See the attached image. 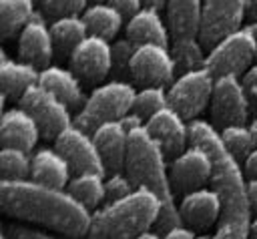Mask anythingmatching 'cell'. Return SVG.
I'll use <instances>...</instances> for the list:
<instances>
[{
	"mask_svg": "<svg viewBox=\"0 0 257 239\" xmlns=\"http://www.w3.org/2000/svg\"><path fill=\"white\" fill-rule=\"evenodd\" d=\"M0 205L6 215L42 225L68 239L86 237L92 221V211L66 187H52L34 179H2Z\"/></svg>",
	"mask_w": 257,
	"mask_h": 239,
	"instance_id": "6da1fadb",
	"label": "cell"
},
{
	"mask_svg": "<svg viewBox=\"0 0 257 239\" xmlns=\"http://www.w3.org/2000/svg\"><path fill=\"white\" fill-rule=\"evenodd\" d=\"M189 141L205 149L213 159L211 187L219 193L223 203L213 239H249L253 209L247 195V175L241 163L227 151L221 133L209 121H189Z\"/></svg>",
	"mask_w": 257,
	"mask_h": 239,
	"instance_id": "7a4b0ae2",
	"label": "cell"
},
{
	"mask_svg": "<svg viewBox=\"0 0 257 239\" xmlns=\"http://www.w3.org/2000/svg\"><path fill=\"white\" fill-rule=\"evenodd\" d=\"M167 159L169 157L147 131V127H139L128 133V153L124 171L133 181L135 189H149L159 197L161 215L157 219L155 229H159L161 233L183 225Z\"/></svg>",
	"mask_w": 257,
	"mask_h": 239,
	"instance_id": "3957f363",
	"label": "cell"
},
{
	"mask_svg": "<svg viewBox=\"0 0 257 239\" xmlns=\"http://www.w3.org/2000/svg\"><path fill=\"white\" fill-rule=\"evenodd\" d=\"M161 201L149 189H133L126 197L106 201L92 213L86 239H135L157 225Z\"/></svg>",
	"mask_w": 257,
	"mask_h": 239,
	"instance_id": "277c9868",
	"label": "cell"
},
{
	"mask_svg": "<svg viewBox=\"0 0 257 239\" xmlns=\"http://www.w3.org/2000/svg\"><path fill=\"white\" fill-rule=\"evenodd\" d=\"M135 92L137 88L128 80L112 78L108 82L96 84V88L86 96L84 104L74 114V125L94 133L108 121H120L126 112L133 110Z\"/></svg>",
	"mask_w": 257,
	"mask_h": 239,
	"instance_id": "5b68a950",
	"label": "cell"
},
{
	"mask_svg": "<svg viewBox=\"0 0 257 239\" xmlns=\"http://www.w3.org/2000/svg\"><path fill=\"white\" fill-rule=\"evenodd\" d=\"M253 58H257V38L245 26H239L209 48L205 68L215 78L225 74L241 76Z\"/></svg>",
	"mask_w": 257,
	"mask_h": 239,
	"instance_id": "8992f818",
	"label": "cell"
},
{
	"mask_svg": "<svg viewBox=\"0 0 257 239\" xmlns=\"http://www.w3.org/2000/svg\"><path fill=\"white\" fill-rule=\"evenodd\" d=\"M213 86L215 76L205 66L177 74V78L167 86L169 106L181 112L187 121H193L211 102Z\"/></svg>",
	"mask_w": 257,
	"mask_h": 239,
	"instance_id": "52a82bcc",
	"label": "cell"
},
{
	"mask_svg": "<svg viewBox=\"0 0 257 239\" xmlns=\"http://www.w3.org/2000/svg\"><path fill=\"white\" fill-rule=\"evenodd\" d=\"M18 104L34 116L44 139H56L66 127L74 123V116L70 114V106L64 100H60L54 92L44 88L40 82L32 84L20 96Z\"/></svg>",
	"mask_w": 257,
	"mask_h": 239,
	"instance_id": "ba28073f",
	"label": "cell"
},
{
	"mask_svg": "<svg viewBox=\"0 0 257 239\" xmlns=\"http://www.w3.org/2000/svg\"><path fill=\"white\" fill-rule=\"evenodd\" d=\"M209 106H211V123L217 131L225 129L227 125H247L251 104L243 88L241 76L235 74L217 76Z\"/></svg>",
	"mask_w": 257,
	"mask_h": 239,
	"instance_id": "9c48e42d",
	"label": "cell"
},
{
	"mask_svg": "<svg viewBox=\"0 0 257 239\" xmlns=\"http://www.w3.org/2000/svg\"><path fill=\"white\" fill-rule=\"evenodd\" d=\"M131 78L141 86H169L177 78L175 58L165 44H139L131 60Z\"/></svg>",
	"mask_w": 257,
	"mask_h": 239,
	"instance_id": "30bf717a",
	"label": "cell"
},
{
	"mask_svg": "<svg viewBox=\"0 0 257 239\" xmlns=\"http://www.w3.org/2000/svg\"><path fill=\"white\" fill-rule=\"evenodd\" d=\"M54 147L64 155L68 161L72 173H100L106 175L104 161L100 157V151L96 147V141L92 133L80 129L78 125L66 127L56 139Z\"/></svg>",
	"mask_w": 257,
	"mask_h": 239,
	"instance_id": "8fae6325",
	"label": "cell"
},
{
	"mask_svg": "<svg viewBox=\"0 0 257 239\" xmlns=\"http://www.w3.org/2000/svg\"><path fill=\"white\" fill-rule=\"evenodd\" d=\"M169 175H171L175 193L187 195V193L207 187V183H211L213 159L205 149H201L197 145H189L183 153H179L175 159H171Z\"/></svg>",
	"mask_w": 257,
	"mask_h": 239,
	"instance_id": "7c38bea8",
	"label": "cell"
},
{
	"mask_svg": "<svg viewBox=\"0 0 257 239\" xmlns=\"http://www.w3.org/2000/svg\"><path fill=\"white\" fill-rule=\"evenodd\" d=\"M247 14L245 0H203V18L199 40L205 48L217 44L223 36L243 26Z\"/></svg>",
	"mask_w": 257,
	"mask_h": 239,
	"instance_id": "4fadbf2b",
	"label": "cell"
},
{
	"mask_svg": "<svg viewBox=\"0 0 257 239\" xmlns=\"http://www.w3.org/2000/svg\"><path fill=\"white\" fill-rule=\"evenodd\" d=\"M70 68L88 84H100L112 72V42L88 34L68 56Z\"/></svg>",
	"mask_w": 257,
	"mask_h": 239,
	"instance_id": "5bb4252c",
	"label": "cell"
},
{
	"mask_svg": "<svg viewBox=\"0 0 257 239\" xmlns=\"http://www.w3.org/2000/svg\"><path fill=\"white\" fill-rule=\"evenodd\" d=\"M145 127L153 135V139L161 145V149L169 159H175L179 153H183L191 145L189 121L169 104L159 112H155Z\"/></svg>",
	"mask_w": 257,
	"mask_h": 239,
	"instance_id": "9a60e30c",
	"label": "cell"
},
{
	"mask_svg": "<svg viewBox=\"0 0 257 239\" xmlns=\"http://www.w3.org/2000/svg\"><path fill=\"white\" fill-rule=\"evenodd\" d=\"M223 203L219 193L213 187H201L195 189L187 195H183L179 203V213L181 221L185 227L193 229L195 233L199 231H209L221 217Z\"/></svg>",
	"mask_w": 257,
	"mask_h": 239,
	"instance_id": "2e32d148",
	"label": "cell"
},
{
	"mask_svg": "<svg viewBox=\"0 0 257 239\" xmlns=\"http://www.w3.org/2000/svg\"><path fill=\"white\" fill-rule=\"evenodd\" d=\"M54 50L56 48H54L50 24L44 20V16L36 14L18 34V56L42 70L50 66Z\"/></svg>",
	"mask_w": 257,
	"mask_h": 239,
	"instance_id": "e0dca14e",
	"label": "cell"
},
{
	"mask_svg": "<svg viewBox=\"0 0 257 239\" xmlns=\"http://www.w3.org/2000/svg\"><path fill=\"white\" fill-rule=\"evenodd\" d=\"M40 137H42V133H40L38 123L20 104L10 106L2 112V118H0V141H2V145L32 151Z\"/></svg>",
	"mask_w": 257,
	"mask_h": 239,
	"instance_id": "ac0fdd59",
	"label": "cell"
},
{
	"mask_svg": "<svg viewBox=\"0 0 257 239\" xmlns=\"http://www.w3.org/2000/svg\"><path fill=\"white\" fill-rule=\"evenodd\" d=\"M96 147L100 151V157L108 173L124 171L126 167V153H128V131L120 121H108L100 125L92 133Z\"/></svg>",
	"mask_w": 257,
	"mask_h": 239,
	"instance_id": "d6986e66",
	"label": "cell"
},
{
	"mask_svg": "<svg viewBox=\"0 0 257 239\" xmlns=\"http://www.w3.org/2000/svg\"><path fill=\"white\" fill-rule=\"evenodd\" d=\"M124 32H126V38L131 42H135L137 46L147 44V42L171 46L169 24L163 20L159 8H155V6L145 4L137 14H133L124 24Z\"/></svg>",
	"mask_w": 257,
	"mask_h": 239,
	"instance_id": "ffe728a7",
	"label": "cell"
},
{
	"mask_svg": "<svg viewBox=\"0 0 257 239\" xmlns=\"http://www.w3.org/2000/svg\"><path fill=\"white\" fill-rule=\"evenodd\" d=\"M167 24L171 30V40L199 38L203 0H167Z\"/></svg>",
	"mask_w": 257,
	"mask_h": 239,
	"instance_id": "44dd1931",
	"label": "cell"
},
{
	"mask_svg": "<svg viewBox=\"0 0 257 239\" xmlns=\"http://www.w3.org/2000/svg\"><path fill=\"white\" fill-rule=\"evenodd\" d=\"M72 169L64 155L56 147H42L32 155V169H30V179L52 185V187H68L72 179Z\"/></svg>",
	"mask_w": 257,
	"mask_h": 239,
	"instance_id": "7402d4cb",
	"label": "cell"
},
{
	"mask_svg": "<svg viewBox=\"0 0 257 239\" xmlns=\"http://www.w3.org/2000/svg\"><path fill=\"white\" fill-rule=\"evenodd\" d=\"M38 82L44 88H48L50 92H54L60 100H64L70 108H80L84 104V100H86L84 98L80 76L72 68L50 64V66H46V68L40 70Z\"/></svg>",
	"mask_w": 257,
	"mask_h": 239,
	"instance_id": "603a6c76",
	"label": "cell"
},
{
	"mask_svg": "<svg viewBox=\"0 0 257 239\" xmlns=\"http://www.w3.org/2000/svg\"><path fill=\"white\" fill-rule=\"evenodd\" d=\"M40 78V68L22 60V58H8L2 56L0 60V86L2 96L10 100H20V96L36 84Z\"/></svg>",
	"mask_w": 257,
	"mask_h": 239,
	"instance_id": "cb8c5ba5",
	"label": "cell"
},
{
	"mask_svg": "<svg viewBox=\"0 0 257 239\" xmlns=\"http://www.w3.org/2000/svg\"><path fill=\"white\" fill-rule=\"evenodd\" d=\"M82 18L88 26V34H94V36H100V38H106V40H112L122 24H124V16L108 2H90L86 6V10L82 12Z\"/></svg>",
	"mask_w": 257,
	"mask_h": 239,
	"instance_id": "d4e9b609",
	"label": "cell"
},
{
	"mask_svg": "<svg viewBox=\"0 0 257 239\" xmlns=\"http://www.w3.org/2000/svg\"><path fill=\"white\" fill-rule=\"evenodd\" d=\"M50 32L54 40V48L60 54H72V50L88 36V26L82 14H68L54 18L50 22Z\"/></svg>",
	"mask_w": 257,
	"mask_h": 239,
	"instance_id": "484cf974",
	"label": "cell"
},
{
	"mask_svg": "<svg viewBox=\"0 0 257 239\" xmlns=\"http://www.w3.org/2000/svg\"><path fill=\"white\" fill-rule=\"evenodd\" d=\"M104 179L106 175H100V173H74L66 189L84 207H88L90 211H96L106 201Z\"/></svg>",
	"mask_w": 257,
	"mask_h": 239,
	"instance_id": "4316f807",
	"label": "cell"
},
{
	"mask_svg": "<svg viewBox=\"0 0 257 239\" xmlns=\"http://www.w3.org/2000/svg\"><path fill=\"white\" fill-rule=\"evenodd\" d=\"M36 16L34 0H0V32L8 40Z\"/></svg>",
	"mask_w": 257,
	"mask_h": 239,
	"instance_id": "83f0119b",
	"label": "cell"
},
{
	"mask_svg": "<svg viewBox=\"0 0 257 239\" xmlns=\"http://www.w3.org/2000/svg\"><path fill=\"white\" fill-rule=\"evenodd\" d=\"M171 54L175 58V66H177V74L195 70L205 66L207 54H205V46L199 38H185V40H171Z\"/></svg>",
	"mask_w": 257,
	"mask_h": 239,
	"instance_id": "f1b7e54d",
	"label": "cell"
},
{
	"mask_svg": "<svg viewBox=\"0 0 257 239\" xmlns=\"http://www.w3.org/2000/svg\"><path fill=\"white\" fill-rule=\"evenodd\" d=\"M0 169H2V179H12V181L30 179V169H32L30 151L2 145V149H0Z\"/></svg>",
	"mask_w": 257,
	"mask_h": 239,
	"instance_id": "f546056e",
	"label": "cell"
},
{
	"mask_svg": "<svg viewBox=\"0 0 257 239\" xmlns=\"http://www.w3.org/2000/svg\"><path fill=\"white\" fill-rule=\"evenodd\" d=\"M219 133H221L223 145L239 163H243L245 157L255 149V139L249 125H227Z\"/></svg>",
	"mask_w": 257,
	"mask_h": 239,
	"instance_id": "4dcf8cb0",
	"label": "cell"
},
{
	"mask_svg": "<svg viewBox=\"0 0 257 239\" xmlns=\"http://www.w3.org/2000/svg\"><path fill=\"white\" fill-rule=\"evenodd\" d=\"M167 104H169L167 86H141L135 92L133 112H137L139 116H143L145 121H149L155 112H159Z\"/></svg>",
	"mask_w": 257,
	"mask_h": 239,
	"instance_id": "1f68e13d",
	"label": "cell"
},
{
	"mask_svg": "<svg viewBox=\"0 0 257 239\" xmlns=\"http://www.w3.org/2000/svg\"><path fill=\"white\" fill-rule=\"evenodd\" d=\"M137 44L131 42L126 36L116 38L112 42V76L118 80H128L131 76V60L135 54Z\"/></svg>",
	"mask_w": 257,
	"mask_h": 239,
	"instance_id": "d6a6232c",
	"label": "cell"
},
{
	"mask_svg": "<svg viewBox=\"0 0 257 239\" xmlns=\"http://www.w3.org/2000/svg\"><path fill=\"white\" fill-rule=\"evenodd\" d=\"M86 6L88 0H42V12L52 20L68 14H82Z\"/></svg>",
	"mask_w": 257,
	"mask_h": 239,
	"instance_id": "836d02e7",
	"label": "cell"
},
{
	"mask_svg": "<svg viewBox=\"0 0 257 239\" xmlns=\"http://www.w3.org/2000/svg\"><path fill=\"white\" fill-rule=\"evenodd\" d=\"M104 187H106V201H116V199H122L126 197L135 185L133 181L128 179L126 171H118V173H108L106 179H104ZM104 201V203H106Z\"/></svg>",
	"mask_w": 257,
	"mask_h": 239,
	"instance_id": "e575fe53",
	"label": "cell"
},
{
	"mask_svg": "<svg viewBox=\"0 0 257 239\" xmlns=\"http://www.w3.org/2000/svg\"><path fill=\"white\" fill-rule=\"evenodd\" d=\"M4 233L10 237V239H62V237H56L48 231H42V229H36V227H28V225H20V223H8Z\"/></svg>",
	"mask_w": 257,
	"mask_h": 239,
	"instance_id": "d590c367",
	"label": "cell"
},
{
	"mask_svg": "<svg viewBox=\"0 0 257 239\" xmlns=\"http://www.w3.org/2000/svg\"><path fill=\"white\" fill-rule=\"evenodd\" d=\"M241 82H243V88L247 92V98H249V104H251V110L257 112V62L251 64L243 76H241Z\"/></svg>",
	"mask_w": 257,
	"mask_h": 239,
	"instance_id": "8d00e7d4",
	"label": "cell"
},
{
	"mask_svg": "<svg viewBox=\"0 0 257 239\" xmlns=\"http://www.w3.org/2000/svg\"><path fill=\"white\" fill-rule=\"evenodd\" d=\"M108 4H112L126 20L133 16V14H137L143 6H145V0H106Z\"/></svg>",
	"mask_w": 257,
	"mask_h": 239,
	"instance_id": "74e56055",
	"label": "cell"
},
{
	"mask_svg": "<svg viewBox=\"0 0 257 239\" xmlns=\"http://www.w3.org/2000/svg\"><path fill=\"white\" fill-rule=\"evenodd\" d=\"M243 171H245L247 179H257V147L245 157V161H243Z\"/></svg>",
	"mask_w": 257,
	"mask_h": 239,
	"instance_id": "f35d334b",
	"label": "cell"
},
{
	"mask_svg": "<svg viewBox=\"0 0 257 239\" xmlns=\"http://www.w3.org/2000/svg\"><path fill=\"white\" fill-rule=\"evenodd\" d=\"M165 239H195V231L185 225H177V227L165 231Z\"/></svg>",
	"mask_w": 257,
	"mask_h": 239,
	"instance_id": "ab89813d",
	"label": "cell"
},
{
	"mask_svg": "<svg viewBox=\"0 0 257 239\" xmlns=\"http://www.w3.org/2000/svg\"><path fill=\"white\" fill-rule=\"evenodd\" d=\"M120 123L124 125V129H126L128 133H131V131H135V129H139V127H145V125H147V121H145L143 116H139L137 112H133V110H131V112H126V114L120 118Z\"/></svg>",
	"mask_w": 257,
	"mask_h": 239,
	"instance_id": "60d3db41",
	"label": "cell"
},
{
	"mask_svg": "<svg viewBox=\"0 0 257 239\" xmlns=\"http://www.w3.org/2000/svg\"><path fill=\"white\" fill-rule=\"evenodd\" d=\"M247 195L253 213H257V179H247Z\"/></svg>",
	"mask_w": 257,
	"mask_h": 239,
	"instance_id": "b9f144b4",
	"label": "cell"
},
{
	"mask_svg": "<svg viewBox=\"0 0 257 239\" xmlns=\"http://www.w3.org/2000/svg\"><path fill=\"white\" fill-rule=\"evenodd\" d=\"M135 239H165V233H161L159 229H147V231L139 233Z\"/></svg>",
	"mask_w": 257,
	"mask_h": 239,
	"instance_id": "7bdbcfd3",
	"label": "cell"
},
{
	"mask_svg": "<svg viewBox=\"0 0 257 239\" xmlns=\"http://www.w3.org/2000/svg\"><path fill=\"white\" fill-rule=\"evenodd\" d=\"M247 4V16L251 20H257V0H245Z\"/></svg>",
	"mask_w": 257,
	"mask_h": 239,
	"instance_id": "ee69618b",
	"label": "cell"
},
{
	"mask_svg": "<svg viewBox=\"0 0 257 239\" xmlns=\"http://www.w3.org/2000/svg\"><path fill=\"white\" fill-rule=\"evenodd\" d=\"M249 239H257V213L251 217V225H249Z\"/></svg>",
	"mask_w": 257,
	"mask_h": 239,
	"instance_id": "f6af8a7d",
	"label": "cell"
},
{
	"mask_svg": "<svg viewBox=\"0 0 257 239\" xmlns=\"http://www.w3.org/2000/svg\"><path fill=\"white\" fill-rule=\"evenodd\" d=\"M243 26H245V28H247L255 38H257V20H251L249 24H243Z\"/></svg>",
	"mask_w": 257,
	"mask_h": 239,
	"instance_id": "bcb514c9",
	"label": "cell"
},
{
	"mask_svg": "<svg viewBox=\"0 0 257 239\" xmlns=\"http://www.w3.org/2000/svg\"><path fill=\"white\" fill-rule=\"evenodd\" d=\"M249 129H251V133H253V139H255V147H257V116L249 123Z\"/></svg>",
	"mask_w": 257,
	"mask_h": 239,
	"instance_id": "7dc6e473",
	"label": "cell"
},
{
	"mask_svg": "<svg viewBox=\"0 0 257 239\" xmlns=\"http://www.w3.org/2000/svg\"><path fill=\"white\" fill-rule=\"evenodd\" d=\"M145 4H147V6L161 8V6H165V4H167V0H145Z\"/></svg>",
	"mask_w": 257,
	"mask_h": 239,
	"instance_id": "c3c4849f",
	"label": "cell"
},
{
	"mask_svg": "<svg viewBox=\"0 0 257 239\" xmlns=\"http://www.w3.org/2000/svg\"><path fill=\"white\" fill-rule=\"evenodd\" d=\"M195 239H213V233H207V231H199V233H195Z\"/></svg>",
	"mask_w": 257,
	"mask_h": 239,
	"instance_id": "681fc988",
	"label": "cell"
},
{
	"mask_svg": "<svg viewBox=\"0 0 257 239\" xmlns=\"http://www.w3.org/2000/svg\"><path fill=\"white\" fill-rule=\"evenodd\" d=\"M92 2H102V0H92Z\"/></svg>",
	"mask_w": 257,
	"mask_h": 239,
	"instance_id": "f907efd6",
	"label": "cell"
},
{
	"mask_svg": "<svg viewBox=\"0 0 257 239\" xmlns=\"http://www.w3.org/2000/svg\"><path fill=\"white\" fill-rule=\"evenodd\" d=\"M76 239H82V237H76Z\"/></svg>",
	"mask_w": 257,
	"mask_h": 239,
	"instance_id": "816d5d0a",
	"label": "cell"
}]
</instances>
